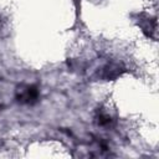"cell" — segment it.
Instances as JSON below:
<instances>
[{"instance_id":"1","label":"cell","mask_w":159,"mask_h":159,"mask_svg":"<svg viewBox=\"0 0 159 159\" xmlns=\"http://www.w3.org/2000/svg\"><path fill=\"white\" fill-rule=\"evenodd\" d=\"M19 101L21 103H27V104H32L37 101L39 98V89L35 86H26L20 94L17 96Z\"/></svg>"}]
</instances>
